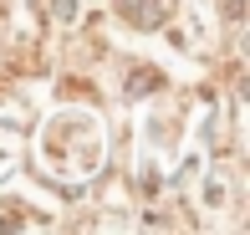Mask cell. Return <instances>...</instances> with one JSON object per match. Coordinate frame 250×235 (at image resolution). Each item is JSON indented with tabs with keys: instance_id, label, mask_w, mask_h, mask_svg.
Returning <instances> with one entry per match:
<instances>
[{
	"instance_id": "cell-1",
	"label": "cell",
	"mask_w": 250,
	"mask_h": 235,
	"mask_svg": "<svg viewBox=\"0 0 250 235\" xmlns=\"http://www.w3.org/2000/svg\"><path fill=\"white\" fill-rule=\"evenodd\" d=\"M168 10V0H123V16L133 21V26H158Z\"/></svg>"
}]
</instances>
